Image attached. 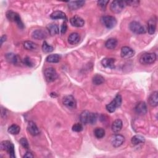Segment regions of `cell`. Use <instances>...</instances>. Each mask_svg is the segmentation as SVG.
Listing matches in <instances>:
<instances>
[{
  "instance_id": "26",
  "label": "cell",
  "mask_w": 158,
  "mask_h": 158,
  "mask_svg": "<svg viewBox=\"0 0 158 158\" xmlns=\"http://www.w3.org/2000/svg\"><path fill=\"white\" fill-rule=\"evenodd\" d=\"M131 141L133 145H138L140 143H143L145 141V139L141 135H136L131 138Z\"/></svg>"
},
{
  "instance_id": "30",
  "label": "cell",
  "mask_w": 158,
  "mask_h": 158,
  "mask_svg": "<svg viewBox=\"0 0 158 158\" xmlns=\"http://www.w3.org/2000/svg\"><path fill=\"white\" fill-rule=\"evenodd\" d=\"M20 130V128L16 124H12L8 128V132L12 135H17Z\"/></svg>"
},
{
  "instance_id": "41",
  "label": "cell",
  "mask_w": 158,
  "mask_h": 158,
  "mask_svg": "<svg viewBox=\"0 0 158 158\" xmlns=\"http://www.w3.org/2000/svg\"><path fill=\"white\" fill-rule=\"evenodd\" d=\"M6 35H3V36L1 37V45L2 44L3 42H4V41H6Z\"/></svg>"
},
{
  "instance_id": "17",
  "label": "cell",
  "mask_w": 158,
  "mask_h": 158,
  "mask_svg": "<svg viewBox=\"0 0 158 158\" xmlns=\"http://www.w3.org/2000/svg\"><path fill=\"white\" fill-rule=\"evenodd\" d=\"M6 60L14 65L18 64L20 62V57L15 54L14 53H7L6 54Z\"/></svg>"
},
{
  "instance_id": "13",
  "label": "cell",
  "mask_w": 158,
  "mask_h": 158,
  "mask_svg": "<svg viewBox=\"0 0 158 158\" xmlns=\"http://www.w3.org/2000/svg\"><path fill=\"white\" fill-rule=\"evenodd\" d=\"M70 22L71 25L75 27H81L85 24L84 20L78 15H75L74 17H72L70 20Z\"/></svg>"
},
{
  "instance_id": "24",
  "label": "cell",
  "mask_w": 158,
  "mask_h": 158,
  "mask_svg": "<svg viewBox=\"0 0 158 158\" xmlns=\"http://www.w3.org/2000/svg\"><path fill=\"white\" fill-rule=\"evenodd\" d=\"M122 128V121L120 119H117L112 123V130L117 133H118Z\"/></svg>"
},
{
  "instance_id": "5",
  "label": "cell",
  "mask_w": 158,
  "mask_h": 158,
  "mask_svg": "<svg viewBox=\"0 0 158 158\" xmlns=\"http://www.w3.org/2000/svg\"><path fill=\"white\" fill-rule=\"evenodd\" d=\"M126 5L125 1H114L110 6V9L112 12L117 14L122 12Z\"/></svg>"
},
{
  "instance_id": "23",
  "label": "cell",
  "mask_w": 158,
  "mask_h": 158,
  "mask_svg": "<svg viewBox=\"0 0 158 158\" xmlns=\"http://www.w3.org/2000/svg\"><path fill=\"white\" fill-rule=\"evenodd\" d=\"M51 18L52 19H63L66 20L67 19V17L66 15L64 12L60 11V10H57V11H54L53 12L51 15H50Z\"/></svg>"
},
{
  "instance_id": "31",
  "label": "cell",
  "mask_w": 158,
  "mask_h": 158,
  "mask_svg": "<svg viewBox=\"0 0 158 158\" xmlns=\"http://www.w3.org/2000/svg\"><path fill=\"white\" fill-rule=\"evenodd\" d=\"M94 136L97 138L100 139V138H103L104 136V135H105V130L102 128L98 127V128H96L94 129Z\"/></svg>"
},
{
  "instance_id": "38",
  "label": "cell",
  "mask_w": 158,
  "mask_h": 158,
  "mask_svg": "<svg viewBox=\"0 0 158 158\" xmlns=\"http://www.w3.org/2000/svg\"><path fill=\"white\" fill-rule=\"evenodd\" d=\"M127 5L129 6H138L139 4V1H125Z\"/></svg>"
},
{
  "instance_id": "18",
  "label": "cell",
  "mask_w": 158,
  "mask_h": 158,
  "mask_svg": "<svg viewBox=\"0 0 158 158\" xmlns=\"http://www.w3.org/2000/svg\"><path fill=\"white\" fill-rule=\"evenodd\" d=\"M85 4L84 1H75L68 2V7L72 10H77Z\"/></svg>"
},
{
  "instance_id": "11",
  "label": "cell",
  "mask_w": 158,
  "mask_h": 158,
  "mask_svg": "<svg viewBox=\"0 0 158 158\" xmlns=\"http://www.w3.org/2000/svg\"><path fill=\"white\" fill-rule=\"evenodd\" d=\"M135 54V51L131 48L128 46H123L121 49V57L125 59H128L133 57Z\"/></svg>"
},
{
  "instance_id": "6",
  "label": "cell",
  "mask_w": 158,
  "mask_h": 158,
  "mask_svg": "<svg viewBox=\"0 0 158 158\" xmlns=\"http://www.w3.org/2000/svg\"><path fill=\"white\" fill-rule=\"evenodd\" d=\"M130 30L135 34H143L146 32L144 27L138 22L132 21L129 24Z\"/></svg>"
},
{
  "instance_id": "10",
  "label": "cell",
  "mask_w": 158,
  "mask_h": 158,
  "mask_svg": "<svg viewBox=\"0 0 158 158\" xmlns=\"http://www.w3.org/2000/svg\"><path fill=\"white\" fill-rule=\"evenodd\" d=\"M64 105L70 109H75L77 107V102L75 98L72 95H67L63 98Z\"/></svg>"
},
{
  "instance_id": "19",
  "label": "cell",
  "mask_w": 158,
  "mask_h": 158,
  "mask_svg": "<svg viewBox=\"0 0 158 158\" xmlns=\"http://www.w3.org/2000/svg\"><path fill=\"white\" fill-rule=\"evenodd\" d=\"M46 36H47V33L46 31L41 29L36 30L32 33V37L34 39L43 40V39H45Z\"/></svg>"
},
{
  "instance_id": "29",
  "label": "cell",
  "mask_w": 158,
  "mask_h": 158,
  "mask_svg": "<svg viewBox=\"0 0 158 158\" xmlns=\"http://www.w3.org/2000/svg\"><path fill=\"white\" fill-rule=\"evenodd\" d=\"M24 48L29 51H35L38 48V45L31 41H26L23 43Z\"/></svg>"
},
{
  "instance_id": "20",
  "label": "cell",
  "mask_w": 158,
  "mask_h": 158,
  "mask_svg": "<svg viewBox=\"0 0 158 158\" xmlns=\"http://www.w3.org/2000/svg\"><path fill=\"white\" fill-rule=\"evenodd\" d=\"M149 104L152 107H156L158 104V92L157 91H154L149 96L148 99Z\"/></svg>"
},
{
  "instance_id": "27",
  "label": "cell",
  "mask_w": 158,
  "mask_h": 158,
  "mask_svg": "<svg viewBox=\"0 0 158 158\" xmlns=\"http://www.w3.org/2000/svg\"><path fill=\"white\" fill-rule=\"evenodd\" d=\"M117 45V40L115 38H109L105 43L106 47L109 49H114Z\"/></svg>"
},
{
  "instance_id": "21",
  "label": "cell",
  "mask_w": 158,
  "mask_h": 158,
  "mask_svg": "<svg viewBox=\"0 0 158 158\" xmlns=\"http://www.w3.org/2000/svg\"><path fill=\"white\" fill-rule=\"evenodd\" d=\"M101 64L106 68L114 69L115 67V59L113 58H104L101 60Z\"/></svg>"
},
{
  "instance_id": "8",
  "label": "cell",
  "mask_w": 158,
  "mask_h": 158,
  "mask_svg": "<svg viewBox=\"0 0 158 158\" xmlns=\"http://www.w3.org/2000/svg\"><path fill=\"white\" fill-rule=\"evenodd\" d=\"M101 22L107 28H112L117 24L116 19L110 15H105L101 17Z\"/></svg>"
},
{
  "instance_id": "7",
  "label": "cell",
  "mask_w": 158,
  "mask_h": 158,
  "mask_svg": "<svg viewBox=\"0 0 158 158\" xmlns=\"http://www.w3.org/2000/svg\"><path fill=\"white\" fill-rule=\"evenodd\" d=\"M44 74L46 80L48 82H52L55 81L58 77L57 73L53 67H48L46 69Z\"/></svg>"
},
{
  "instance_id": "33",
  "label": "cell",
  "mask_w": 158,
  "mask_h": 158,
  "mask_svg": "<svg viewBox=\"0 0 158 158\" xmlns=\"http://www.w3.org/2000/svg\"><path fill=\"white\" fill-rule=\"evenodd\" d=\"M42 49L43 52L46 53H49L53 51V47L48 44V43L44 41L42 45Z\"/></svg>"
},
{
  "instance_id": "39",
  "label": "cell",
  "mask_w": 158,
  "mask_h": 158,
  "mask_svg": "<svg viewBox=\"0 0 158 158\" xmlns=\"http://www.w3.org/2000/svg\"><path fill=\"white\" fill-rule=\"evenodd\" d=\"M67 24H66V22L65 21L62 23V26H61V29H60V31H61V33L62 34H64L67 31Z\"/></svg>"
},
{
  "instance_id": "35",
  "label": "cell",
  "mask_w": 158,
  "mask_h": 158,
  "mask_svg": "<svg viewBox=\"0 0 158 158\" xmlns=\"http://www.w3.org/2000/svg\"><path fill=\"white\" fill-rule=\"evenodd\" d=\"M109 3V1H104V0H102V1H98V6L101 7V9H102L103 10H105L107 4Z\"/></svg>"
},
{
  "instance_id": "25",
  "label": "cell",
  "mask_w": 158,
  "mask_h": 158,
  "mask_svg": "<svg viewBox=\"0 0 158 158\" xmlns=\"http://www.w3.org/2000/svg\"><path fill=\"white\" fill-rule=\"evenodd\" d=\"M60 59V56L57 54H50L47 56L46 60L49 63H57Z\"/></svg>"
},
{
  "instance_id": "16",
  "label": "cell",
  "mask_w": 158,
  "mask_h": 158,
  "mask_svg": "<svg viewBox=\"0 0 158 158\" xmlns=\"http://www.w3.org/2000/svg\"><path fill=\"white\" fill-rule=\"evenodd\" d=\"M156 25H157V21L156 18L153 17L152 19H151L148 22V31L149 34L153 35L156 30Z\"/></svg>"
},
{
  "instance_id": "22",
  "label": "cell",
  "mask_w": 158,
  "mask_h": 158,
  "mask_svg": "<svg viewBox=\"0 0 158 158\" xmlns=\"http://www.w3.org/2000/svg\"><path fill=\"white\" fill-rule=\"evenodd\" d=\"M80 40V36L78 33L73 32L68 37V42L70 44H77Z\"/></svg>"
},
{
  "instance_id": "3",
  "label": "cell",
  "mask_w": 158,
  "mask_h": 158,
  "mask_svg": "<svg viewBox=\"0 0 158 158\" xmlns=\"http://www.w3.org/2000/svg\"><path fill=\"white\" fill-rule=\"evenodd\" d=\"M122 101V98L121 95L118 94H117L114 98V99L109 104L106 105V107L107 110L110 113L114 112L116 108L119 107L121 106Z\"/></svg>"
},
{
  "instance_id": "37",
  "label": "cell",
  "mask_w": 158,
  "mask_h": 158,
  "mask_svg": "<svg viewBox=\"0 0 158 158\" xmlns=\"http://www.w3.org/2000/svg\"><path fill=\"white\" fill-rule=\"evenodd\" d=\"M23 62L26 65H27L28 67H33V62H31V60H30V59L28 57H26L25 58H24Z\"/></svg>"
},
{
  "instance_id": "28",
  "label": "cell",
  "mask_w": 158,
  "mask_h": 158,
  "mask_svg": "<svg viewBox=\"0 0 158 158\" xmlns=\"http://www.w3.org/2000/svg\"><path fill=\"white\" fill-rule=\"evenodd\" d=\"M47 28L51 35L53 36L57 35L59 33V27L55 23H51L47 26Z\"/></svg>"
},
{
  "instance_id": "15",
  "label": "cell",
  "mask_w": 158,
  "mask_h": 158,
  "mask_svg": "<svg viewBox=\"0 0 158 158\" xmlns=\"http://www.w3.org/2000/svg\"><path fill=\"white\" fill-rule=\"evenodd\" d=\"M27 130L32 136H36L40 134V130L38 127L32 121L29 122L27 126Z\"/></svg>"
},
{
  "instance_id": "1",
  "label": "cell",
  "mask_w": 158,
  "mask_h": 158,
  "mask_svg": "<svg viewBox=\"0 0 158 158\" xmlns=\"http://www.w3.org/2000/svg\"><path fill=\"white\" fill-rule=\"evenodd\" d=\"M97 117L98 116L96 113L90 112L88 110H84L81 113L80 115V119L81 122L84 125L87 123L93 125L96 122Z\"/></svg>"
},
{
  "instance_id": "34",
  "label": "cell",
  "mask_w": 158,
  "mask_h": 158,
  "mask_svg": "<svg viewBox=\"0 0 158 158\" xmlns=\"http://www.w3.org/2000/svg\"><path fill=\"white\" fill-rule=\"evenodd\" d=\"M83 130V126L81 123H77L72 126V130L76 132H80Z\"/></svg>"
},
{
  "instance_id": "4",
  "label": "cell",
  "mask_w": 158,
  "mask_h": 158,
  "mask_svg": "<svg viewBox=\"0 0 158 158\" xmlns=\"http://www.w3.org/2000/svg\"><path fill=\"white\" fill-rule=\"evenodd\" d=\"M156 60V54L154 52H147L142 54L139 58V62L142 64L148 65L153 64Z\"/></svg>"
},
{
  "instance_id": "32",
  "label": "cell",
  "mask_w": 158,
  "mask_h": 158,
  "mask_svg": "<svg viewBox=\"0 0 158 158\" xmlns=\"http://www.w3.org/2000/svg\"><path fill=\"white\" fill-rule=\"evenodd\" d=\"M104 81V77L99 74H96L93 77V83L96 85H101L103 83Z\"/></svg>"
},
{
  "instance_id": "2",
  "label": "cell",
  "mask_w": 158,
  "mask_h": 158,
  "mask_svg": "<svg viewBox=\"0 0 158 158\" xmlns=\"http://www.w3.org/2000/svg\"><path fill=\"white\" fill-rule=\"evenodd\" d=\"M6 17L10 21L15 22L19 28H20L22 29L23 28V27H24L23 23V22L21 20V18L18 13L9 10L7 11V12H6Z\"/></svg>"
},
{
  "instance_id": "12",
  "label": "cell",
  "mask_w": 158,
  "mask_h": 158,
  "mask_svg": "<svg viewBox=\"0 0 158 158\" xmlns=\"http://www.w3.org/2000/svg\"><path fill=\"white\" fill-rule=\"evenodd\" d=\"M124 141H125L124 136L119 134L114 135L111 139V143L112 146L115 148L119 147L124 143Z\"/></svg>"
},
{
  "instance_id": "9",
  "label": "cell",
  "mask_w": 158,
  "mask_h": 158,
  "mask_svg": "<svg viewBox=\"0 0 158 158\" xmlns=\"http://www.w3.org/2000/svg\"><path fill=\"white\" fill-rule=\"evenodd\" d=\"M2 149L6 151L11 157H15V150L14 144L9 141H3L1 144Z\"/></svg>"
},
{
  "instance_id": "14",
  "label": "cell",
  "mask_w": 158,
  "mask_h": 158,
  "mask_svg": "<svg viewBox=\"0 0 158 158\" xmlns=\"http://www.w3.org/2000/svg\"><path fill=\"white\" fill-rule=\"evenodd\" d=\"M135 112L139 115H144L147 112V106L144 101L139 102L135 107Z\"/></svg>"
},
{
  "instance_id": "36",
  "label": "cell",
  "mask_w": 158,
  "mask_h": 158,
  "mask_svg": "<svg viewBox=\"0 0 158 158\" xmlns=\"http://www.w3.org/2000/svg\"><path fill=\"white\" fill-rule=\"evenodd\" d=\"M20 144L25 149H28L29 148V144L27 141V139L25 138H22L20 140Z\"/></svg>"
},
{
  "instance_id": "40",
  "label": "cell",
  "mask_w": 158,
  "mask_h": 158,
  "mask_svg": "<svg viewBox=\"0 0 158 158\" xmlns=\"http://www.w3.org/2000/svg\"><path fill=\"white\" fill-rule=\"evenodd\" d=\"M34 157V156L30 151H27L25 154H24V156H23V157Z\"/></svg>"
}]
</instances>
